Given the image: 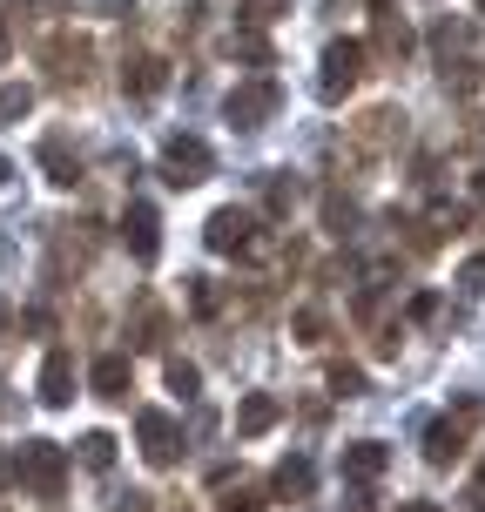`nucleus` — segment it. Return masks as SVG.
I'll return each instance as SVG.
<instances>
[{
	"instance_id": "20e7f679",
	"label": "nucleus",
	"mask_w": 485,
	"mask_h": 512,
	"mask_svg": "<svg viewBox=\"0 0 485 512\" xmlns=\"http://www.w3.org/2000/svg\"><path fill=\"white\" fill-rule=\"evenodd\" d=\"M223 108H230V122H236V128H263V122H270V115L283 108V88H277L270 75L236 81V88H230V102H223Z\"/></svg>"
},
{
	"instance_id": "c756f323",
	"label": "nucleus",
	"mask_w": 485,
	"mask_h": 512,
	"mask_svg": "<svg viewBox=\"0 0 485 512\" xmlns=\"http://www.w3.org/2000/svg\"><path fill=\"white\" fill-rule=\"evenodd\" d=\"M398 512H438V506H432V499H405Z\"/></svg>"
},
{
	"instance_id": "7c9ffc66",
	"label": "nucleus",
	"mask_w": 485,
	"mask_h": 512,
	"mask_svg": "<svg viewBox=\"0 0 485 512\" xmlns=\"http://www.w3.org/2000/svg\"><path fill=\"white\" fill-rule=\"evenodd\" d=\"M0 182H14V162H7V155H0Z\"/></svg>"
},
{
	"instance_id": "9d476101",
	"label": "nucleus",
	"mask_w": 485,
	"mask_h": 512,
	"mask_svg": "<svg viewBox=\"0 0 485 512\" xmlns=\"http://www.w3.org/2000/svg\"><path fill=\"white\" fill-rule=\"evenodd\" d=\"M41 405H75V358L68 351H48L41 358Z\"/></svg>"
},
{
	"instance_id": "6ab92c4d",
	"label": "nucleus",
	"mask_w": 485,
	"mask_h": 512,
	"mask_svg": "<svg viewBox=\"0 0 485 512\" xmlns=\"http://www.w3.org/2000/svg\"><path fill=\"white\" fill-rule=\"evenodd\" d=\"M216 512H263V492L236 479V486H223V492H216Z\"/></svg>"
},
{
	"instance_id": "b1692460",
	"label": "nucleus",
	"mask_w": 485,
	"mask_h": 512,
	"mask_svg": "<svg viewBox=\"0 0 485 512\" xmlns=\"http://www.w3.org/2000/svg\"><path fill=\"white\" fill-rule=\"evenodd\" d=\"M169 391H182V398H189V391H196V364L169 358Z\"/></svg>"
},
{
	"instance_id": "7ed1b4c3",
	"label": "nucleus",
	"mask_w": 485,
	"mask_h": 512,
	"mask_svg": "<svg viewBox=\"0 0 485 512\" xmlns=\"http://www.w3.org/2000/svg\"><path fill=\"white\" fill-rule=\"evenodd\" d=\"M358 75H364V41H331L324 48V68H317V95L324 102H344L358 88Z\"/></svg>"
},
{
	"instance_id": "9b49d317",
	"label": "nucleus",
	"mask_w": 485,
	"mask_h": 512,
	"mask_svg": "<svg viewBox=\"0 0 485 512\" xmlns=\"http://www.w3.org/2000/svg\"><path fill=\"white\" fill-rule=\"evenodd\" d=\"M465 425H472V405H465L459 418H438L432 432H425V459H432V465H452L465 452Z\"/></svg>"
},
{
	"instance_id": "39448f33",
	"label": "nucleus",
	"mask_w": 485,
	"mask_h": 512,
	"mask_svg": "<svg viewBox=\"0 0 485 512\" xmlns=\"http://www.w3.org/2000/svg\"><path fill=\"white\" fill-rule=\"evenodd\" d=\"M135 438H142V459H149L155 472L182 459V432H176L169 411H142V418H135Z\"/></svg>"
},
{
	"instance_id": "4468645a",
	"label": "nucleus",
	"mask_w": 485,
	"mask_h": 512,
	"mask_svg": "<svg viewBox=\"0 0 485 512\" xmlns=\"http://www.w3.org/2000/svg\"><path fill=\"white\" fill-rule=\"evenodd\" d=\"M41 169H48L61 189H75V182H81V155H68V135H48V142H41Z\"/></svg>"
},
{
	"instance_id": "393cba45",
	"label": "nucleus",
	"mask_w": 485,
	"mask_h": 512,
	"mask_svg": "<svg viewBox=\"0 0 485 512\" xmlns=\"http://www.w3.org/2000/svg\"><path fill=\"white\" fill-rule=\"evenodd\" d=\"M189 304H196V317H209V310H216V290H209V277H189Z\"/></svg>"
},
{
	"instance_id": "ddd939ff",
	"label": "nucleus",
	"mask_w": 485,
	"mask_h": 512,
	"mask_svg": "<svg viewBox=\"0 0 485 512\" xmlns=\"http://www.w3.org/2000/svg\"><path fill=\"white\" fill-rule=\"evenodd\" d=\"M277 418H283L277 398H270V391H250V398L236 405V432H243V438H263L270 425H277Z\"/></svg>"
},
{
	"instance_id": "5701e85b",
	"label": "nucleus",
	"mask_w": 485,
	"mask_h": 512,
	"mask_svg": "<svg viewBox=\"0 0 485 512\" xmlns=\"http://www.w3.org/2000/svg\"><path fill=\"white\" fill-rule=\"evenodd\" d=\"M283 7H290V0H243V21H250V27H263V21H277Z\"/></svg>"
},
{
	"instance_id": "1a4fd4ad",
	"label": "nucleus",
	"mask_w": 485,
	"mask_h": 512,
	"mask_svg": "<svg viewBox=\"0 0 485 512\" xmlns=\"http://www.w3.org/2000/svg\"><path fill=\"white\" fill-rule=\"evenodd\" d=\"M384 465H391V445H378V438H358V445H344L337 472H344L351 486H371V479H384Z\"/></svg>"
},
{
	"instance_id": "f257e3e1",
	"label": "nucleus",
	"mask_w": 485,
	"mask_h": 512,
	"mask_svg": "<svg viewBox=\"0 0 485 512\" xmlns=\"http://www.w3.org/2000/svg\"><path fill=\"white\" fill-rule=\"evenodd\" d=\"M14 479H21L34 499H61V492H68V452H61L54 438H21Z\"/></svg>"
},
{
	"instance_id": "bb28decb",
	"label": "nucleus",
	"mask_w": 485,
	"mask_h": 512,
	"mask_svg": "<svg viewBox=\"0 0 485 512\" xmlns=\"http://www.w3.org/2000/svg\"><path fill=\"white\" fill-rule=\"evenodd\" d=\"M297 203V182H270V209H290Z\"/></svg>"
},
{
	"instance_id": "f3484780",
	"label": "nucleus",
	"mask_w": 485,
	"mask_h": 512,
	"mask_svg": "<svg viewBox=\"0 0 485 512\" xmlns=\"http://www.w3.org/2000/svg\"><path fill=\"white\" fill-rule=\"evenodd\" d=\"M27 115H34V88H27V81H7V88H0V128L27 122Z\"/></svg>"
},
{
	"instance_id": "2f4dec72",
	"label": "nucleus",
	"mask_w": 485,
	"mask_h": 512,
	"mask_svg": "<svg viewBox=\"0 0 485 512\" xmlns=\"http://www.w3.org/2000/svg\"><path fill=\"white\" fill-rule=\"evenodd\" d=\"M0 479H7V459H0Z\"/></svg>"
},
{
	"instance_id": "412c9836",
	"label": "nucleus",
	"mask_w": 485,
	"mask_h": 512,
	"mask_svg": "<svg viewBox=\"0 0 485 512\" xmlns=\"http://www.w3.org/2000/svg\"><path fill=\"white\" fill-rule=\"evenodd\" d=\"M378 48H384V54H405V48H411V27L391 21V14H378Z\"/></svg>"
},
{
	"instance_id": "473e14b6",
	"label": "nucleus",
	"mask_w": 485,
	"mask_h": 512,
	"mask_svg": "<svg viewBox=\"0 0 485 512\" xmlns=\"http://www.w3.org/2000/svg\"><path fill=\"white\" fill-rule=\"evenodd\" d=\"M371 7H378V14H384V0H371Z\"/></svg>"
},
{
	"instance_id": "6e6552de",
	"label": "nucleus",
	"mask_w": 485,
	"mask_h": 512,
	"mask_svg": "<svg viewBox=\"0 0 485 512\" xmlns=\"http://www.w3.org/2000/svg\"><path fill=\"white\" fill-rule=\"evenodd\" d=\"M122 243H128V256H135V263H155V256H162V216H155L149 203H128Z\"/></svg>"
},
{
	"instance_id": "f03ea898",
	"label": "nucleus",
	"mask_w": 485,
	"mask_h": 512,
	"mask_svg": "<svg viewBox=\"0 0 485 512\" xmlns=\"http://www.w3.org/2000/svg\"><path fill=\"white\" fill-rule=\"evenodd\" d=\"M209 169H216V155H209L203 135H169V142H162V176L176 182V189H196Z\"/></svg>"
},
{
	"instance_id": "dca6fc26",
	"label": "nucleus",
	"mask_w": 485,
	"mask_h": 512,
	"mask_svg": "<svg viewBox=\"0 0 485 512\" xmlns=\"http://www.w3.org/2000/svg\"><path fill=\"white\" fill-rule=\"evenodd\" d=\"M310 479H317V472H310V459L297 452V459H283V465H277V479H270V486H277L283 499H304V492H310Z\"/></svg>"
},
{
	"instance_id": "aec40b11",
	"label": "nucleus",
	"mask_w": 485,
	"mask_h": 512,
	"mask_svg": "<svg viewBox=\"0 0 485 512\" xmlns=\"http://www.w3.org/2000/svg\"><path fill=\"white\" fill-rule=\"evenodd\" d=\"M81 465L108 472V465H115V438H108V432H88V438H81Z\"/></svg>"
},
{
	"instance_id": "4be33fe9",
	"label": "nucleus",
	"mask_w": 485,
	"mask_h": 512,
	"mask_svg": "<svg viewBox=\"0 0 485 512\" xmlns=\"http://www.w3.org/2000/svg\"><path fill=\"white\" fill-rule=\"evenodd\" d=\"M230 54H243V61H256V68H263V61H270V41H263V34H236Z\"/></svg>"
},
{
	"instance_id": "0eeeda50",
	"label": "nucleus",
	"mask_w": 485,
	"mask_h": 512,
	"mask_svg": "<svg viewBox=\"0 0 485 512\" xmlns=\"http://www.w3.org/2000/svg\"><path fill=\"white\" fill-rule=\"evenodd\" d=\"M203 236H209V250H216V256H243V250H256V216H250V209H216Z\"/></svg>"
},
{
	"instance_id": "a211bd4d",
	"label": "nucleus",
	"mask_w": 485,
	"mask_h": 512,
	"mask_svg": "<svg viewBox=\"0 0 485 512\" xmlns=\"http://www.w3.org/2000/svg\"><path fill=\"white\" fill-rule=\"evenodd\" d=\"M391 135H405V115H398V108H371V115H364V142L378 149V142H391Z\"/></svg>"
},
{
	"instance_id": "f8f14e48",
	"label": "nucleus",
	"mask_w": 485,
	"mask_h": 512,
	"mask_svg": "<svg viewBox=\"0 0 485 512\" xmlns=\"http://www.w3.org/2000/svg\"><path fill=\"white\" fill-rule=\"evenodd\" d=\"M88 384H95V398H128V391H135V364H128L122 351H108V358H95Z\"/></svg>"
},
{
	"instance_id": "2eb2a0df",
	"label": "nucleus",
	"mask_w": 485,
	"mask_h": 512,
	"mask_svg": "<svg viewBox=\"0 0 485 512\" xmlns=\"http://www.w3.org/2000/svg\"><path fill=\"white\" fill-rule=\"evenodd\" d=\"M162 81H169V75H162V61H155V54H142V61H128V68H122V88H128V95H155Z\"/></svg>"
},
{
	"instance_id": "c85d7f7f",
	"label": "nucleus",
	"mask_w": 485,
	"mask_h": 512,
	"mask_svg": "<svg viewBox=\"0 0 485 512\" xmlns=\"http://www.w3.org/2000/svg\"><path fill=\"white\" fill-rule=\"evenodd\" d=\"M102 14H135V0H95Z\"/></svg>"
},
{
	"instance_id": "423d86ee",
	"label": "nucleus",
	"mask_w": 485,
	"mask_h": 512,
	"mask_svg": "<svg viewBox=\"0 0 485 512\" xmlns=\"http://www.w3.org/2000/svg\"><path fill=\"white\" fill-rule=\"evenodd\" d=\"M41 61H48V75L61 81V88H81L88 81V41H75V34H54V41H41Z\"/></svg>"
},
{
	"instance_id": "cd10ccee",
	"label": "nucleus",
	"mask_w": 485,
	"mask_h": 512,
	"mask_svg": "<svg viewBox=\"0 0 485 512\" xmlns=\"http://www.w3.org/2000/svg\"><path fill=\"white\" fill-rule=\"evenodd\" d=\"M465 512H485V479H472V492H465Z\"/></svg>"
},
{
	"instance_id": "a878e982",
	"label": "nucleus",
	"mask_w": 485,
	"mask_h": 512,
	"mask_svg": "<svg viewBox=\"0 0 485 512\" xmlns=\"http://www.w3.org/2000/svg\"><path fill=\"white\" fill-rule=\"evenodd\" d=\"M331 384H337V398H358V391H364V371H344V364H337Z\"/></svg>"
}]
</instances>
